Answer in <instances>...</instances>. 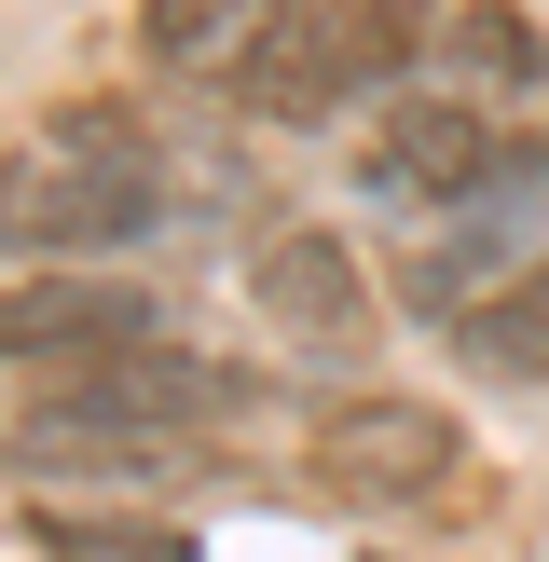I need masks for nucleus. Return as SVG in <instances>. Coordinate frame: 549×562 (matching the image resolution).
Listing matches in <instances>:
<instances>
[{"label": "nucleus", "mask_w": 549, "mask_h": 562, "mask_svg": "<svg viewBox=\"0 0 549 562\" xmlns=\"http://www.w3.org/2000/svg\"><path fill=\"white\" fill-rule=\"evenodd\" d=\"M439 14H453V0H274V42H261V69L234 82V110L316 137V124H344L357 97H384V82L439 42Z\"/></svg>", "instance_id": "2"}, {"label": "nucleus", "mask_w": 549, "mask_h": 562, "mask_svg": "<svg viewBox=\"0 0 549 562\" xmlns=\"http://www.w3.org/2000/svg\"><path fill=\"white\" fill-rule=\"evenodd\" d=\"M494 151H508V124H494L481 97H384V124L357 137V206L439 234V220L494 179Z\"/></svg>", "instance_id": "5"}, {"label": "nucleus", "mask_w": 549, "mask_h": 562, "mask_svg": "<svg viewBox=\"0 0 549 562\" xmlns=\"http://www.w3.org/2000/svg\"><path fill=\"white\" fill-rule=\"evenodd\" d=\"M439 344H453V371H467V384L549 398V261H536V274H508V289H481L453 329H439Z\"/></svg>", "instance_id": "11"}, {"label": "nucleus", "mask_w": 549, "mask_h": 562, "mask_svg": "<svg viewBox=\"0 0 549 562\" xmlns=\"http://www.w3.org/2000/svg\"><path fill=\"white\" fill-rule=\"evenodd\" d=\"M426 55L467 82V97H536V82H549V27L522 14V0H453Z\"/></svg>", "instance_id": "12"}, {"label": "nucleus", "mask_w": 549, "mask_h": 562, "mask_svg": "<svg viewBox=\"0 0 549 562\" xmlns=\"http://www.w3.org/2000/svg\"><path fill=\"white\" fill-rule=\"evenodd\" d=\"M302 481L329 508H439L467 481V426L439 398H399V384H357L302 426Z\"/></svg>", "instance_id": "3"}, {"label": "nucleus", "mask_w": 549, "mask_h": 562, "mask_svg": "<svg viewBox=\"0 0 549 562\" xmlns=\"http://www.w3.org/2000/svg\"><path fill=\"white\" fill-rule=\"evenodd\" d=\"M234 412H247V371H220V357H192L179 329H165V344H137V357L27 384L0 467H14V481H165V467H192Z\"/></svg>", "instance_id": "1"}, {"label": "nucleus", "mask_w": 549, "mask_h": 562, "mask_svg": "<svg viewBox=\"0 0 549 562\" xmlns=\"http://www.w3.org/2000/svg\"><path fill=\"white\" fill-rule=\"evenodd\" d=\"M274 42V0H137V55L192 97H234Z\"/></svg>", "instance_id": "9"}, {"label": "nucleus", "mask_w": 549, "mask_h": 562, "mask_svg": "<svg viewBox=\"0 0 549 562\" xmlns=\"http://www.w3.org/2000/svg\"><path fill=\"white\" fill-rule=\"evenodd\" d=\"M27 562H206L192 521H152V508H27Z\"/></svg>", "instance_id": "13"}, {"label": "nucleus", "mask_w": 549, "mask_h": 562, "mask_svg": "<svg viewBox=\"0 0 549 562\" xmlns=\"http://www.w3.org/2000/svg\"><path fill=\"white\" fill-rule=\"evenodd\" d=\"M42 151H55V165H82L97 192H137V206L179 220V151H165V124H152L137 97H69V110L42 124Z\"/></svg>", "instance_id": "10"}, {"label": "nucleus", "mask_w": 549, "mask_h": 562, "mask_svg": "<svg viewBox=\"0 0 549 562\" xmlns=\"http://www.w3.org/2000/svg\"><path fill=\"white\" fill-rule=\"evenodd\" d=\"M536 261H549V137H522V124H508L494 179L467 192L453 220H439V247L399 274V302H412L426 329H453L481 289H508V274H536Z\"/></svg>", "instance_id": "4"}, {"label": "nucleus", "mask_w": 549, "mask_h": 562, "mask_svg": "<svg viewBox=\"0 0 549 562\" xmlns=\"http://www.w3.org/2000/svg\"><path fill=\"white\" fill-rule=\"evenodd\" d=\"M247 302H261V329L289 357H357L384 329V289H371V261H357L329 220H274L261 247H247Z\"/></svg>", "instance_id": "6"}, {"label": "nucleus", "mask_w": 549, "mask_h": 562, "mask_svg": "<svg viewBox=\"0 0 549 562\" xmlns=\"http://www.w3.org/2000/svg\"><path fill=\"white\" fill-rule=\"evenodd\" d=\"M137 344H165V302L124 289V274H14L0 289V371H27V384L137 357Z\"/></svg>", "instance_id": "7"}, {"label": "nucleus", "mask_w": 549, "mask_h": 562, "mask_svg": "<svg viewBox=\"0 0 549 562\" xmlns=\"http://www.w3.org/2000/svg\"><path fill=\"white\" fill-rule=\"evenodd\" d=\"M137 234H165V206L97 192L82 165H55L42 137H14V151H0V261H14V274H69V261L137 247Z\"/></svg>", "instance_id": "8"}]
</instances>
